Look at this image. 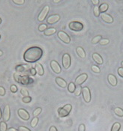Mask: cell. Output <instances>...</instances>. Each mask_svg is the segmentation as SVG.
Wrapping results in <instances>:
<instances>
[{
    "label": "cell",
    "mask_w": 123,
    "mask_h": 131,
    "mask_svg": "<svg viewBox=\"0 0 123 131\" xmlns=\"http://www.w3.org/2000/svg\"><path fill=\"white\" fill-rule=\"evenodd\" d=\"M92 59H94V61L96 63H98V65H102L103 64V59H102L101 56H100L99 54L95 52L92 54Z\"/></svg>",
    "instance_id": "5bb4252c"
},
{
    "label": "cell",
    "mask_w": 123,
    "mask_h": 131,
    "mask_svg": "<svg viewBox=\"0 0 123 131\" xmlns=\"http://www.w3.org/2000/svg\"><path fill=\"white\" fill-rule=\"evenodd\" d=\"M49 131H57V129H56L55 127H54V126H51V127H50Z\"/></svg>",
    "instance_id": "7bdbcfd3"
},
{
    "label": "cell",
    "mask_w": 123,
    "mask_h": 131,
    "mask_svg": "<svg viewBox=\"0 0 123 131\" xmlns=\"http://www.w3.org/2000/svg\"><path fill=\"white\" fill-rule=\"evenodd\" d=\"M60 2L59 0H54V1H53L54 3H58V2Z\"/></svg>",
    "instance_id": "f6af8a7d"
},
{
    "label": "cell",
    "mask_w": 123,
    "mask_h": 131,
    "mask_svg": "<svg viewBox=\"0 0 123 131\" xmlns=\"http://www.w3.org/2000/svg\"><path fill=\"white\" fill-rule=\"evenodd\" d=\"M102 39V37L101 35H98V36H95L92 40V44H98L99 43L101 40Z\"/></svg>",
    "instance_id": "cb8c5ba5"
},
{
    "label": "cell",
    "mask_w": 123,
    "mask_h": 131,
    "mask_svg": "<svg viewBox=\"0 0 123 131\" xmlns=\"http://www.w3.org/2000/svg\"><path fill=\"white\" fill-rule=\"evenodd\" d=\"M92 70L95 72V73H100V68L98 67V66H95V65H93L92 66Z\"/></svg>",
    "instance_id": "836d02e7"
},
{
    "label": "cell",
    "mask_w": 123,
    "mask_h": 131,
    "mask_svg": "<svg viewBox=\"0 0 123 131\" xmlns=\"http://www.w3.org/2000/svg\"><path fill=\"white\" fill-rule=\"evenodd\" d=\"M0 38H1V35H0Z\"/></svg>",
    "instance_id": "f907efd6"
},
{
    "label": "cell",
    "mask_w": 123,
    "mask_h": 131,
    "mask_svg": "<svg viewBox=\"0 0 123 131\" xmlns=\"http://www.w3.org/2000/svg\"><path fill=\"white\" fill-rule=\"evenodd\" d=\"M75 88H76V86H75V84L74 82H70L69 85L68 86V92H71V93H74L75 91Z\"/></svg>",
    "instance_id": "7402d4cb"
},
{
    "label": "cell",
    "mask_w": 123,
    "mask_h": 131,
    "mask_svg": "<svg viewBox=\"0 0 123 131\" xmlns=\"http://www.w3.org/2000/svg\"><path fill=\"white\" fill-rule=\"evenodd\" d=\"M5 94V88L2 86H0V96H4Z\"/></svg>",
    "instance_id": "f35d334b"
},
{
    "label": "cell",
    "mask_w": 123,
    "mask_h": 131,
    "mask_svg": "<svg viewBox=\"0 0 123 131\" xmlns=\"http://www.w3.org/2000/svg\"><path fill=\"white\" fill-rule=\"evenodd\" d=\"M114 112L119 117H123V109H122L121 108H116L114 109Z\"/></svg>",
    "instance_id": "603a6c76"
},
{
    "label": "cell",
    "mask_w": 123,
    "mask_h": 131,
    "mask_svg": "<svg viewBox=\"0 0 123 131\" xmlns=\"http://www.w3.org/2000/svg\"><path fill=\"white\" fill-rule=\"evenodd\" d=\"M108 81L110 82V84L113 86H116L117 85V79L116 77L113 74H109L108 75Z\"/></svg>",
    "instance_id": "9a60e30c"
},
{
    "label": "cell",
    "mask_w": 123,
    "mask_h": 131,
    "mask_svg": "<svg viewBox=\"0 0 123 131\" xmlns=\"http://www.w3.org/2000/svg\"><path fill=\"white\" fill-rule=\"evenodd\" d=\"M71 63V56L68 53H65L62 56V65L65 69L69 68Z\"/></svg>",
    "instance_id": "5b68a950"
},
{
    "label": "cell",
    "mask_w": 123,
    "mask_h": 131,
    "mask_svg": "<svg viewBox=\"0 0 123 131\" xmlns=\"http://www.w3.org/2000/svg\"><path fill=\"white\" fill-rule=\"evenodd\" d=\"M121 65H122V67H123V61H122V63H121Z\"/></svg>",
    "instance_id": "c3c4849f"
},
{
    "label": "cell",
    "mask_w": 123,
    "mask_h": 131,
    "mask_svg": "<svg viewBox=\"0 0 123 131\" xmlns=\"http://www.w3.org/2000/svg\"><path fill=\"white\" fill-rule=\"evenodd\" d=\"M68 27H69V29L72 31L80 32L83 29V24L80 22L72 21L68 24Z\"/></svg>",
    "instance_id": "3957f363"
},
{
    "label": "cell",
    "mask_w": 123,
    "mask_h": 131,
    "mask_svg": "<svg viewBox=\"0 0 123 131\" xmlns=\"http://www.w3.org/2000/svg\"><path fill=\"white\" fill-rule=\"evenodd\" d=\"M109 8V5L107 4V3H103V4H101L99 7V11H100V13L101 12L102 13H104L105 11H107Z\"/></svg>",
    "instance_id": "ffe728a7"
},
{
    "label": "cell",
    "mask_w": 123,
    "mask_h": 131,
    "mask_svg": "<svg viewBox=\"0 0 123 131\" xmlns=\"http://www.w3.org/2000/svg\"><path fill=\"white\" fill-rule=\"evenodd\" d=\"M94 14L95 17H98L100 15V11L98 6H95L94 8Z\"/></svg>",
    "instance_id": "f1b7e54d"
},
{
    "label": "cell",
    "mask_w": 123,
    "mask_h": 131,
    "mask_svg": "<svg viewBox=\"0 0 123 131\" xmlns=\"http://www.w3.org/2000/svg\"><path fill=\"white\" fill-rule=\"evenodd\" d=\"M0 131H7V124L5 121L0 123Z\"/></svg>",
    "instance_id": "d4e9b609"
},
{
    "label": "cell",
    "mask_w": 123,
    "mask_h": 131,
    "mask_svg": "<svg viewBox=\"0 0 123 131\" xmlns=\"http://www.w3.org/2000/svg\"><path fill=\"white\" fill-rule=\"evenodd\" d=\"M18 131H19V130H18Z\"/></svg>",
    "instance_id": "816d5d0a"
},
{
    "label": "cell",
    "mask_w": 123,
    "mask_h": 131,
    "mask_svg": "<svg viewBox=\"0 0 123 131\" xmlns=\"http://www.w3.org/2000/svg\"><path fill=\"white\" fill-rule=\"evenodd\" d=\"M43 56V50L38 46H32L27 49L23 55V59L29 63L36 62Z\"/></svg>",
    "instance_id": "6da1fadb"
},
{
    "label": "cell",
    "mask_w": 123,
    "mask_h": 131,
    "mask_svg": "<svg viewBox=\"0 0 123 131\" xmlns=\"http://www.w3.org/2000/svg\"><path fill=\"white\" fill-rule=\"evenodd\" d=\"M82 92V88L80 87V85H77L76 87V88H75V91H74V94L75 95H77V96H79L80 94Z\"/></svg>",
    "instance_id": "484cf974"
},
{
    "label": "cell",
    "mask_w": 123,
    "mask_h": 131,
    "mask_svg": "<svg viewBox=\"0 0 123 131\" xmlns=\"http://www.w3.org/2000/svg\"><path fill=\"white\" fill-rule=\"evenodd\" d=\"M86 130V127L83 124H81L79 126V128H78V130L79 131H85Z\"/></svg>",
    "instance_id": "74e56055"
},
{
    "label": "cell",
    "mask_w": 123,
    "mask_h": 131,
    "mask_svg": "<svg viewBox=\"0 0 123 131\" xmlns=\"http://www.w3.org/2000/svg\"><path fill=\"white\" fill-rule=\"evenodd\" d=\"M101 17L102 20L107 23H112L113 22V17L110 15L107 14V13H102V14L101 15Z\"/></svg>",
    "instance_id": "4fadbf2b"
},
{
    "label": "cell",
    "mask_w": 123,
    "mask_h": 131,
    "mask_svg": "<svg viewBox=\"0 0 123 131\" xmlns=\"http://www.w3.org/2000/svg\"><path fill=\"white\" fill-rule=\"evenodd\" d=\"M35 71H36V73H38L39 76H43L44 73V68L43 66L41 65L40 63H37L35 65Z\"/></svg>",
    "instance_id": "2e32d148"
},
{
    "label": "cell",
    "mask_w": 123,
    "mask_h": 131,
    "mask_svg": "<svg viewBox=\"0 0 123 131\" xmlns=\"http://www.w3.org/2000/svg\"><path fill=\"white\" fill-rule=\"evenodd\" d=\"M92 4H94L95 5H98V3H99V0H92Z\"/></svg>",
    "instance_id": "b9f144b4"
},
{
    "label": "cell",
    "mask_w": 123,
    "mask_h": 131,
    "mask_svg": "<svg viewBox=\"0 0 123 131\" xmlns=\"http://www.w3.org/2000/svg\"><path fill=\"white\" fill-rule=\"evenodd\" d=\"M58 38L65 44H69L71 42V38L65 32L60 31L58 32Z\"/></svg>",
    "instance_id": "8992f818"
},
{
    "label": "cell",
    "mask_w": 123,
    "mask_h": 131,
    "mask_svg": "<svg viewBox=\"0 0 123 131\" xmlns=\"http://www.w3.org/2000/svg\"><path fill=\"white\" fill-rule=\"evenodd\" d=\"M99 43L101 45H106V44H108L109 43H110V40H109L108 39H101Z\"/></svg>",
    "instance_id": "1f68e13d"
},
{
    "label": "cell",
    "mask_w": 123,
    "mask_h": 131,
    "mask_svg": "<svg viewBox=\"0 0 123 131\" xmlns=\"http://www.w3.org/2000/svg\"><path fill=\"white\" fill-rule=\"evenodd\" d=\"M7 131H17V130H16L15 128H13V127H11V128H9V129L7 130Z\"/></svg>",
    "instance_id": "ee69618b"
},
{
    "label": "cell",
    "mask_w": 123,
    "mask_h": 131,
    "mask_svg": "<svg viewBox=\"0 0 123 131\" xmlns=\"http://www.w3.org/2000/svg\"><path fill=\"white\" fill-rule=\"evenodd\" d=\"M18 130L19 131H31L29 128H27L26 127H23V126H20L18 127Z\"/></svg>",
    "instance_id": "e575fe53"
},
{
    "label": "cell",
    "mask_w": 123,
    "mask_h": 131,
    "mask_svg": "<svg viewBox=\"0 0 123 131\" xmlns=\"http://www.w3.org/2000/svg\"><path fill=\"white\" fill-rule=\"evenodd\" d=\"M77 53L81 59H85L86 58V52H85L84 50L82 47L78 46L77 48Z\"/></svg>",
    "instance_id": "ac0fdd59"
},
{
    "label": "cell",
    "mask_w": 123,
    "mask_h": 131,
    "mask_svg": "<svg viewBox=\"0 0 123 131\" xmlns=\"http://www.w3.org/2000/svg\"><path fill=\"white\" fill-rule=\"evenodd\" d=\"M71 109H72V106L71 104H66L63 107L59 109V110H58L59 116L60 118H65V117L68 116L70 114Z\"/></svg>",
    "instance_id": "7a4b0ae2"
},
{
    "label": "cell",
    "mask_w": 123,
    "mask_h": 131,
    "mask_svg": "<svg viewBox=\"0 0 123 131\" xmlns=\"http://www.w3.org/2000/svg\"><path fill=\"white\" fill-rule=\"evenodd\" d=\"M11 92H13V93H16V92H17V87L15 85H12L11 86Z\"/></svg>",
    "instance_id": "d590c367"
},
{
    "label": "cell",
    "mask_w": 123,
    "mask_h": 131,
    "mask_svg": "<svg viewBox=\"0 0 123 131\" xmlns=\"http://www.w3.org/2000/svg\"><path fill=\"white\" fill-rule=\"evenodd\" d=\"M31 100H32V98L29 97V96H27V97H24V98H23V103H29Z\"/></svg>",
    "instance_id": "d6a6232c"
},
{
    "label": "cell",
    "mask_w": 123,
    "mask_h": 131,
    "mask_svg": "<svg viewBox=\"0 0 123 131\" xmlns=\"http://www.w3.org/2000/svg\"><path fill=\"white\" fill-rule=\"evenodd\" d=\"M50 11V7L48 5H46L45 7H44V8L42 9V11H41V13H39V15L38 17V20L40 22H42L45 20V18L47 17V14H48Z\"/></svg>",
    "instance_id": "277c9868"
},
{
    "label": "cell",
    "mask_w": 123,
    "mask_h": 131,
    "mask_svg": "<svg viewBox=\"0 0 123 131\" xmlns=\"http://www.w3.org/2000/svg\"><path fill=\"white\" fill-rule=\"evenodd\" d=\"M20 94H21L22 95H23L24 97H27V96H29V92L26 88H22L21 91H20Z\"/></svg>",
    "instance_id": "4dcf8cb0"
},
{
    "label": "cell",
    "mask_w": 123,
    "mask_h": 131,
    "mask_svg": "<svg viewBox=\"0 0 123 131\" xmlns=\"http://www.w3.org/2000/svg\"><path fill=\"white\" fill-rule=\"evenodd\" d=\"M59 20H60V16L59 14H53V15H51L47 18V22L48 24L52 25V24L57 23Z\"/></svg>",
    "instance_id": "7c38bea8"
},
{
    "label": "cell",
    "mask_w": 123,
    "mask_h": 131,
    "mask_svg": "<svg viewBox=\"0 0 123 131\" xmlns=\"http://www.w3.org/2000/svg\"><path fill=\"white\" fill-rule=\"evenodd\" d=\"M118 73L121 77H123V67H119L118 69Z\"/></svg>",
    "instance_id": "ab89813d"
},
{
    "label": "cell",
    "mask_w": 123,
    "mask_h": 131,
    "mask_svg": "<svg viewBox=\"0 0 123 131\" xmlns=\"http://www.w3.org/2000/svg\"><path fill=\"white\" fill-rule=\"evenodd\" d=\"M41 108H37L35 111L33 112V115L35 116V117H36V116H38L41 112Z\"/></svg>",
    "instance_id": "f546056e"
},
{
    "label": "cell",
    "mask_w": 123,
    "mask_h": 131,
    "mask_svg": "<svg viewBox=\"0 0 123 131\" xmlns=\"http://www.w3.org/2000/svg\"><path fill=\"white\" fill-rule=\"evenodd\" d=\"M1 23H2V19L0 18V24H1Z\"/></svg>",
    "instance_id": "681fc988"
},
{
    "label": "cell",
    "mask_w": 123,
    "mask_h": 131,
    "mask_svg": "<svg viewBox=\"0 0 123 131\" xmlns=\"http://www.w3.org/2000/svg\"><path fill=\"white\" fill-rule=\"evenodd\" d=\"M2 52L1 50H0V56H2Z\"/></svg>",
    "instance_id": "7dc6e473"
},
{
    "label": "cell",
    "mask_w": 123,
    "mask_h": 131,
    "mask_svg": "<svg viewBox=\"0 0 123 131\" xmlns=\"http://www.w3.org/2000/svg\"><path fill=\"white\" fill-rule=\"evenodd\" d=\"M56 82L57 83V85L62 88H65L67 86V82L65 80H64L63 79H62L60 77H56Z\"/></svg>",
    "instance_id": "e0dca14e"
},
{
    "label": "cell",
    "mask_w": 123,
    "mask_h": 131,
    "mask_svg": "<svg viewBox=\"0 0 123 131\" xmlns=\"http://www.w3.org/2000/svg\"><path fill=\"white\" fill-rule=\"evenodd\" d=\"M56 32V29H54V28H50V29H47L44 32V35L46 36H50L52 34H55Z\"/></svg>",
    "instance_id": "d6986e66"
},
{
    "label": "cell",
    "mask_w": 123,
    "mask_h": 131,
    "mask_svg": "<svg viewBox=\"0 0 123 131\" xmlns=\"http://www.w3.org/2000/svg\"><path fill=\"white\" fill-rule=\"evenodd\" d=\"M10 116H11V112H10V107L8 105H6L4 108V111L2 114V118L5 121H7L10 119Z\"/></svg>",
    "instance_id": "8fae6325"
},
{
    "label": "cell",
    "mask_w": 123,
    "mask_h": 131,
    "mask_svg": "<svg viewBox=\"0 0 123 131\" xmlns=\"http://www.w3.org/2000/svg\"><path fill=\"white\" fill-rule=\"evenodd\" d=\"M88 78V76L86 73H83L81 74L80 76H78V77L76 78V79H75V82L74 84L77 85H80L83 83V82L87 79Z\"/></svg>",
    "instance_id": "9c48e42d"
},
{
    "label": "cell",
    "mask_w": 123,
    "mask_h": 131,
    "mask_svg": "<svg viewBox=\"0 0 123 131\" xmlns=\"http://www.w3.org/2000/svg\"><path fill=\"white\" fill-rule=\"evenodd\" d=\"M2 118V112H1V109H0V119Z\"/></svg>",
    "instance_id": "bcb514c9"
},
{
    "label": "cell",
    "mask_w": 123,
    "mask_h": 131,
    "mask_svg": "<svg viewBox=\"0 0 123 131\" xmlns=\"http://www.w3.org/2000/svg\"><path fill=\"white\" fill-rule=\"evenodd\" d=\"M38 122V118L35 117V118H34L32 120V121H31V126H32V127H35L37 125Z\"/></svg>",
    "instance_id": "4316f807"
},
{
    "label": "cell",
    "mask_w": 123,
    "mask_h": 131,
    "mask_svg": "<svg viewBox=\"0 0 123 131\" xmlns=\"http://www.w3.org/2000/svg\"><path fill=\"white\" fill-rule=\"evenodd\" d=\"M18 115L20 116V118H21L24 121H28L30 118L29 114L23 109H20L18 110Z\"/></svg>",
    "instance_id": "30bf717a"
},
{
    "label": "cell",
    "mask_w": 123,
    "mask_h": 131,
    "mask_svg": "<svg viewBox=\"0 0 123 131\" xmlns=\"http://www.w3.org/2000/svg\"><path fill=\"white\" fill-rule=\"evenodd\" d=\"M30 73H31V74H32V76H35V75L36 74V71H35V69L32 68L31 70H30Z\"/></svg>",
    "instance_id": "60d3db41"
},
{
    "label": "cell",
    "mask_w": 123,
    "mask_h": 131,
    "mask_svg": "<svg viewBox=\"0 0 123 131\" xmlns=\"http://www.w3.org/2000/svg\"><path fill=\"white\" fill-rule=\"evenodd\" d=\"M82 94H83V97L84 100L86 103L90 102L91 100V94H90V90L88 87H84L82 88Z\"/></svg>",
    "instance_id": "52a82bcc"
},
{
    "label": "cell",
    "mask_w": 123,
    "mask_h": 131,
    "mask_svg": "<svg viewBox=\"0 0 123 131\" xmlns=\"http://www.w3.org/2000/svg\"><path fill=\"white\" fill-rule=\"evenodd\" d=\"M121 128V124L119 122H116L113 124V125L111 128V131H119Z\"/></svg>",
    "instance_id": "44dd1931"
},
{
    "label": "cell",
    "mask_w": 123,
    "mask_h": 131,
    "mask_svg": "<svg viewBox=\"0 0 123 131\" xmlns=\"http://www.w3.org/2000/svg\"><path fill=\"white\" fill-rule=\"evenodd\" d=\"M13 2L15 4H17V5H22L25 2V1L24 0H14Z\"/></svg>",
    "instance_id": "8d00e7d4"
},
{
    "label": "cell",
    "mask_w": 123,
    "mask_h": 131,
    "mask_svg": "<svg viewBox=\"0 0 123 131\" xmlns=\"http://www.w3.org/2000/svg\"><path fill=\"white\" fill-rule=\"evenodd\" d=\"M50 67L53 71L56 73H60L62 71V68L59 65V64L55 60H52L50 61Z\"/></svg>",
    "instance_id": "ba28073f"
},
{
    "label": "cell",
    "mask_w": 123,
    "mask_h": 131,
    "mask_svg": "<svg viewBox=\"0 0 123 131\" xmlns=\"http://www.w3.org/2000/svg\"><path fill=\"white\" fill-rule=\"evenodd\" d=\"M47 29V26L46 24H41L38 27V30L40 32H44Z\"/></svg>",
    "instance_id": "83f0119b"
}]
</instances>
